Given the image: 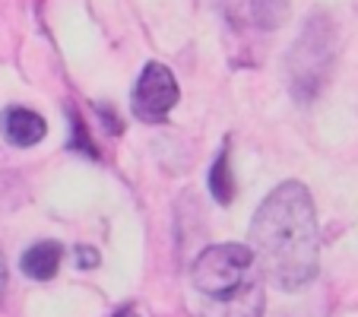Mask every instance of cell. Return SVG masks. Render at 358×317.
<instances>
[{
	"label": "cell",
	"instance_id": "cell-1",
	"mask_svg": "<svg viewBox=\"0 0 358 317\" xmlns=\"http://www.w3.org/2000/svg\"><path fill=\"white\" fill-rule=\"evenodd\" d=\"M250 251L260 273L282 292H298L317 276V213L301 181H282L266 194L250 223Z\"/></svg>",
	"mask_w": 358,
	"mask_h": 317
},
{
	"label": "cell",
	"instance_id": "cell-2",
	"mask_svg": "<svg viewBox=\"0 0 358 317\" xmlns=\"http://www.w3.org/2000/svg\"><path fill=\"white\" fill-rule=\"evenodd\" d=\"M333 67V22L327 13H314L301 26L295 45L285 61L289 89L298 101H311L320 95Z\"/></svg>",
	"mask_w": 358,
	"mask_h": 317
},
{
	"label": "cell",
	"instance_id": "cell-3",
	"mask_svg": "<svg viewBox=\"0 0 358 317\" xmlns=\"http://www.w3.org/2000/svg\"><path fill=\"white\" fill-rule=\"evenodd\" d=\"M254 251L248 244H210L194 260V289L210 304L229 302L254 283Z\"/></svg>",
	"mask_w": 358,
	"mask_h": 317
},
{
	"label": "cell",
	"instance_id": "cell-4",
	"mask_svg": "<svg viewBox=\"0 0 358 317\" xmlns=\"http://www.w3.org/2000/svg\"><path fill=\"white\" fill-rule=\"evenodd\" d=\"M178 105V80L165 64L149 61L130 95V111L143 124H162Z\"/></svg>",
	"mask_w": 358,
	"mask_h": 317
},
{
	"label": "cell",
	"instance_id": "cell-5",
	"mask_svg": "<svg viewBox=\"0 0 358 317\" xmlns=\"http://www.w3.org/2000/svg\"><path fill=\"white\" fill-rule=\"evenodd\" d=\"M225 22L235 29L273 32L289 16V0H213Z\"/></svg>",
	"mask_w": 358,
	"mask_h": 317
},
{
	"label": "cell",
	"instance_id": "cell-6",
	"mask_svg": "<svg viewBox=\"0 0 358 317\" xmlns=\"http://www.w3.org/2000/svg\"><path fill=\"white\" fill-rule=\"evenodd\" d=\"M0 130L13 146H35V143L45 140L48 124L32 108H7L0 118Z\"/></svg>",
	"mask_w": 358,
	"mask_h": 317
},
{
	"label": "cell",
	"instance_id": "cell-7",
	"mask_svg": "<svg viewBox=\"0 0 358 317\" xmlns=\"http://www.w3.org/2000/svg\"><path fill=\"white\" fill-rule=\"evenodd\" d=\"M61 260H64V248L57 241H38L22 254L20 267L29 279H38V283H48L55 279L57 270H61Z\"/></svg>",
	"mask_w": 358,
	"mask_h": 317
},
{
	"label": "cell",
	"instance_id": "cell-8",
	"mask_svg": "<svg viewBox=\"0 0 358 317\" xmlns=\"http://www.w3.org/2000/svg\"><path fill=\"white\" fill-rule=\"evenodd\" d=\"M264 304H266L264 283H260V276H257L241 295L229 298V302L210 304L206 317H264Z\"/></svg>",
	"mask_w": 358,
	"mask_h": 317
},
{
	"label": "cell",
	"instance_id": "cell-9",
	"mask_svg": "<svg viewBox=\"0 0 358 317\" xmlns=\"http://www.w3.org/2000/svg\"><path fill=\"white\" fill-rule=\"evenodd\" d=\"M206 184H210V194H213V200H216L219 206H229V203L235 200V181H231V162H229V143L219 149V155H216V162H213V169H210Z\"/></svg>",
	"mask_w": 358,
	"mask_h": 317
},
{
	"label": "cell",
	"instance_id": "cell-10",
	"mask_svg": "<svg viewBox=\"0 0 358 317\" xmlns=\"http://www.w3.org/2000/svg\"><path fill=\"white\" fill-rule=\"evenodd\" d=\"M67 115H70V149H73V153L89 155V159H99L101 153H99V146H95V140H92V134H89L83 115L73 108V105L67 108Z\"/></svg>",
	"mask_w": 358,
	"mask_h": 317
},
{
	"label": "cell",
	"instance_id": "cell-11",
	"mask_svg": "<svg viewBox=\"0 0 358 317\" xmlns=\"http://www.w3.org/2000/svg\"><path fill=\"white\" fill-rule=\"evenodd\" d=\"M73 257H76V267H80V270H95L101 263V254L95 248H89V244H80V248L73 251Z\"/></svg>",
	"mask_w": 358,
	"mask_h": 317
},
{
	"label": "cell",
	"instance_id": "cell-12",
	"mask_svg": "<svg viewBox=\"0 0 358 317\" xmlns=\"http://www.w3.org/2000/svg\"><path fill=\"white\" fill-rule=\"evenodd\" d=\"M95 108H99V118H105L111 134H121V121L115 118V108H111V105H95Z\"/></svg>",
	"mask_w": 358,
	"mask_h": 317
},
{
	"label": "cell",
	"instance_id": "cell-13",
	"mask_svg": "<svg viewBox=\"0 0 358 317\" xmlns=\"http://www.w3.org/2000/svg\"><path fill=\"white\" fill-rule=\"evenodd\" d=\"M3 289H7V263H3V254H0V302H3Z\"/></svg>",
	"mask_w": 358,
	"mask_h": 317
},
{
	"label": "cell",
	"instance_id": "cell-14",
	"mask_svg": "<svg viewBox=\"0 0 358 317\" xmlns=\"http://www.w3.org/2000/svg\"><path fill=\"white\" fill-rule=\"evenodd\" d=\"M115 317H140V314H136L134 304H124V308H117V311H115Z\"/></svg>",
	"mask_w": 358,
	"mask_h": 317
}]
</instances>
